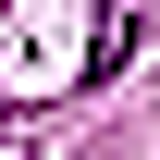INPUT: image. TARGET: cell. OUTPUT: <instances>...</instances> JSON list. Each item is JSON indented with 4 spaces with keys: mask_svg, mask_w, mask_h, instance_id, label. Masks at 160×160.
<instances>
[]
</instances>
